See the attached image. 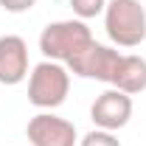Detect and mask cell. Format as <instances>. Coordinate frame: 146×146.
I'll use <instances>...</instances> for the list:
<instances>
[{
    "instance_id": "1",
    "label": "cell",
    "mask_w": 146,
    "mask_h": 146,
    "mask_svg": "<svg viewBox=\"0 0 146 146\" xmlns=\"http://www.w3.org/2000/svg\"><path fill=\"white\" fill-rule=\"evenodd\" d=\"M93 42V31L84 20H56L48 23L39 34V51L51 62H73L82 51H87Z\"/></svg>"
},
{
    "instance_id": "2",
    "label": "cell",
    "mask_w": 146,
    "mask_h": 146,
    "mask_svg": "<svg viewBox=\"0 0 146 146\" xmlns=\"http://www.w3.org/2000/svg\"><path fill=\"white\" fill-rule=\"evenodd\" d=\"M104 28L115 45L138 48L146 39V9L141 0H107Z\"/></svg>"
},
{
    "instance_id": "3",
    "label": "cell",
    "mask_w": 146,
    "mask_h": 146,
    "mask_svg": "<svg viewBox=\"0 0 146 146\" xmlns=\"http://www.w3.org/2000/svg\"><path fill=\"white\" fill-rule=\"evenodd\" d=\"M70 93V70L62 62H39L28 76V101L39 110H56Z\"/></svg>"
},
{
    "instance_id": "4",
    "label": "cell",
    "mask_w": 146,
    "mask_h": 146,
    "mask_svg": "<svg viewBox=\"0 0 146 146\" xmlns=\"http://www.w3.org/2000/svg\"><path fill=\"white\" fill-rule=\"evenodd\" d=\"M124 56L127 54H118L110 45L93 42L87 51H82L73 62H68V70L73 76L96 79V82H104V84H112L115 87V82L121 76V68H124Z\"/></svg>"
},
{
    "instance_id": "5",
    "label": "cell",
    "mask_w": 146,
    "mask_h": 146,
    "mask_svg": "<svg viewBox=\"0 0 146 146\" xmlns=\"http://www.w3.org/2000/svg\"><path fill=\"white\" fill-rule=\"evenodd\" d=\"M25 138L31 146H76V127L54 112H39L28 121Z\"/></svg>"
},
{
    "instance_id": "6",
    "label": "cell",
    "mask_w": 146,
    "mask_h": 146,
    "mask_svg": "<svg viewBox=\"0 0 146 146\" xmlns=\"http://www.w3.org/2000/svg\"><path fill=\"white\" fill-rule=\"evenodd\" d=\"M90 118L98 129H107V132H115V129L127 127L129 118H132V96L110 87L104 90L90 107Z\"/></svg>"
},
{
    "instance_id": "7",
    "label": "cell",
    "mask_w": 146,
    "mask_h": 146,
    "mask_svg": "<svg viewBox=\"0 0 146 146\" xmlns=\"http://www.w3.org/2000/svg\"><path fill=\"white\" fill-rule=\"evenodd\" d=\"M28 76V45L17 34L0 36V84L14 87Z\"/></svg>"
},
{
    "instance_id": "8",
    "label": "cell",
    "mask_w": 146,
    "mask_h": 146,
    "mask_svg": "<svg viewBox=\"0 0 146 146\" xmlns=\"http://www.w3.org/2000/svg\"><path fill=\"white\" fill-rule=\"evenodd\" d=\"M115 90L127 93V96L146 90V59L143 56H135V54L124 56V68H121V76L115 82Z\"/></svg>"
},
{
    "instance_id": "9",
    "label": "cell",
    "mask_w": 146,
    "mask_h": 146,
    "mask_svg": "<svg viewBox=\"0 0 146 146\" xmlns=\"http://www.w3.org/2000/svg\"><path fill=\"white\" fill-rule=\"evenodd\" d=\"M70 9L79 20H93L98 14H104L107 0H70Z\"/></svg>"
},
{
    "instance_id": "10",
    "label": "cell",
    "mask_w": 146,
    "mask_h": 146,
    "mask_svg": "<svg viewBox=\"0 0 146 146\" xmlns=\"http://www.w3.org/2000/svg\"><path fill=\"white\" fill-rule=\"evenodd\" d=\"M79 146H121V141L107 129H93L79 141Z\"/></svg>"
},
{
    "instance_id": "11",
    "label": "cell",
    "mask_w": 146,
    "mask_h": 146,
    "mask_svg": "<svg viewBox=\"0 0 146 146\" xmlns=\"http://www.w3.org/2000/svg\"><path fill=\"white\" fill-rule=\"evenodd\" d=\"M0 6H3L9 14H23V11L34 9V6H36V0H0Z\"/></svg>"
}]
</instances>
